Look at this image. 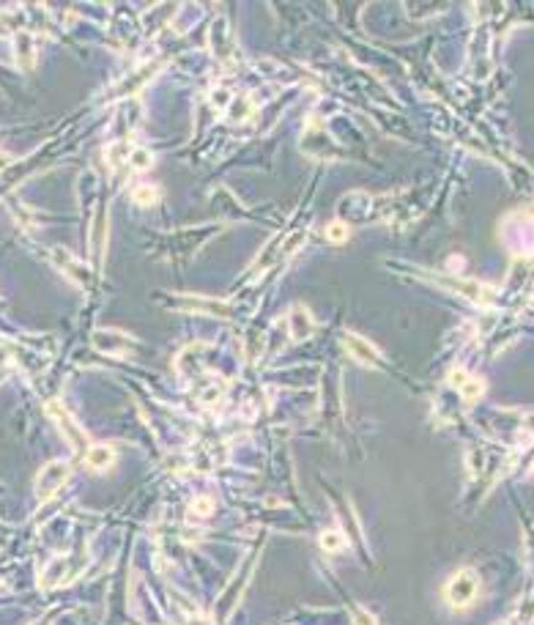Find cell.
<instances>
[{"instance_id":"14","label":"cell","mask_w":534,"mask_h":625,"mask_svg":"<svg viewBox=\"0 0 534 625\" xmlns=\"http://www.w3.org/2000/svg\"><path fill=\"white\" fill-rule=\"evenodd\" d=\"M326 236H329L331 241H337V244H340V241H345V238H348V228H345L342 222H331V225L326 228Z\"/></svg>"},{"instance_id":"2","label":"cell","mask_w":534,"mask_h":625,"mask_svg":"<svg viewBox=\"0 0 534 625\" xmlns=\"http://www.w3.org/2000/svg\"><path fill=\"white\" fill-rule=\"evenodd\" d=\"M47 414H49V419L58 425V430L63 433V439L74 447V450H79V452H85L90 444H88V436H85V430L77 425V419L71 417V411L68 408H63V403H58V400H49L47 403Z\"/></svg>"},{"instance_id":"5","label":"cell","mask_w":534,"mask_h":625,"mask_svg":"<svg viewBox=\"0 0 534 625\" xmlns=\"http://www.w3.org/2000/svg\"><path fill=\"white\" fill-rule=\"evenodd\" d=\"M85 463L90 469H96V471H104V469H110L115 463V450L110 444H90L85 450Z\"/></svg>"},{"instance_id":"11","label":"cell","mask_w":534,"mask_h":625,"mask_svg":"<svg viewBox=\"0 0 534 625\" xmlns=\"http://www.w3.org/2000/svg\"><path fill=\"white\" fill-rule=\"evenodd\" d=\"M320 546H323L326 551H342V548H345V537H342V532H337V529H326V532L320 535Z\"/></svg>"},{"instance_id":"9","label":"cell","mask_w":534,"mask_h":625,"mask_svg":"<svg viewBox=\"0 0 534 625\" xmlns=\"http://www.w3.org/2000/svg\"><path fill=\"white\" fill-rule=\"evenodd\" d=\"M181 307H186V310H203V312H211V315H227V307L222 302H211V299H205V302H181Z\"/></svg>"},{"instance_id":"7","label":"cell","mask_w":534,"mask_h":625,"mask_svg":"<svg viewBox=\"0 0 534 625\" xmlns=\"http://www.w3.org/2000/svg\"><path fill=\"white\" fill-rule=\"evenodd\" d=\"M52 258H55V263H58L63 271H68V277H74L77 282H82V274H88V269H85L82 263H77L74 258H68L66 249H60V247L52 249Z\"/></svg>"},{"instance_id":"8","label":"cell","mask_w":534,"mask_h":625,"mask_svg":"<svg viewBox=\"0 0 534 625\" xmlns=\"http://www.w3.org/2000/svg\"><path fill=\"white\" fill-rule=\"evenodd\" d=\"M14 44H16V55H19V63H22L25 69H27V66H33V38H30L27 33H16Z\"/></svg>"},{"instance_id":"16","label":"cell","mask_w":534,"mask_h":625,"mask_svg":"<svg viewBox=\"0 0 534 625\" xmlns=\"http://www.w3.org/2000/svg\"><path fill=\"white\" fill-rule=\"evenodd\" d=\"M356 617L361 620V625H372V617H367L364 611H356Z\"/></svg>"},{"instance_id":"13","label":"cell","mask_w":534,"mask_h":625,"mask_svg":"<svg viewBox=\"0 0 534 625\" xmlns=\"http://www.w3.org/2000/svg\"><path fill=\"white\" fill-rule=\"evenodd\" d=\"M129 162H131V167H137V170H145V167H151L153 156H151V154H148L145 148H137V151H131Z\"/></svg>"},{"instance_id":"17","label":"cell","mask_w":534,"mask_h":625,"mask_svg":"<svg viewBox=\"0 0 534 625\" xmlns=\"http://www.w3.org/2000/svg\"><path fill=\"white\" fill-rule=\"evenodd\" d=\"M8 162H11V159H8V156H5V154H0V167H5V164H8Z\"/></svg>"},{"instance_id":"1","label":"cell","mask_w":534,"mask_h":625,"mask_svg":"<svg viewBox=\"0 0 534 625\" xmlns=\"http://www.w3.org/2000/svg\"><path fill=\"white\" fill-rule=\"evenodd\" d=\"M479 595V576L471 567H460L457 573L449 576L446 587H444V598L452 609H466L476 600Z\"/></svg>"},{"instance_id":"4","label":"cell","mask_w":534,"mask_h":625,"mask_svg":"<svg viewBox=\"0 0 534 625\" xmlns=\"http://www.w3.org/2000/svg\"><path fill=\"white\" fill-rule=\"evenodd\" d=\"M345 348H348V354L356 359V362H361V365H367V367H375L378 362H381V354L364 340V337H359V334H345Z\"/></svg>"},{"instance_id":"15","label":"cell","mask_w":534,"mask_h":625,"mask_svg":"<svg viewBox=\"0 0 534 625\" xmlns=\"http://www.w3.org/2000/svg\"><path fill=\"white\" fill-rule=\"evenodd\" d=\"M192 510H194V513H203V515H211L214 502H211V499H197V502L192 504Z\"/></svg>"},{"instance_id":"3","label":"cell","mask_w":534,"mask_h":625,"mask_svg":"<svg viewBox=\"0 0 534 625\" xmlns=\"http://www.w3.org/2000/svg\"><path fill=\"white\" fill-rule=\"evenodd\" d=\"M68 474H71V463L68 461H49L38 471V477H36V496H38V502H49L66 485Z\"/></svg>"},{"instance_id":"6","label":"cell","mask_w":534,"mask_h":625,"mask_svg":"<svg viewBox=\"0 0 534 625\" xmlns=\"http://www.w3.org/2000/svg\"><path fill=\"white\" fill-rule=\"evenodd\" d=\"M312 318H309V312L304 310V307H293L290 310V334H293V340H307L309 334H312Z\"/></svg>"},{"instance_id":"10","label":"cell","mask_w":534,"mask_h":625,"mask_svg":"<svg viewBox=\"0 0 534 625\" xmlns=\"http://www.w3.org/2000/svg\"><path fill=\"white\" fill-rule=\"evenodd\" d=\"M482 392H485V381L482 378H466V384L460 387V395L466 397V400H479L482 397Z\"/></svg>"},{"instance_id":"12","label":"cell","mask_w":534,"mask_h":625,"mask_svg":"<svg viewBox=\"0 0 534 625\" xmlns=\"http://www.w3.org/2000/svg\"><path fill=\"white\" fill-rule=\"evenodd\" d=\"M156 197H159V192H156L151 184H142V186L134 189V203H137V206H151Z\"/></svg>"}]
</instances>
